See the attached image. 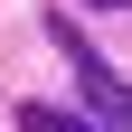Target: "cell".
Here are the masks:
<instances>
[{
	"mask_svg": "<svg viewBox=\"0 0 132 132\" xmlns=\"http://www.w3.org/2000/svg\"><path fill=\"white\" fill-rule=\"evenodd\" d=\"M47 28H57V47L76 57V76H85V94H94V113H104V132H132V85H113V76H104V57L85 47V28H66V19H47Z\"/></svg>",
	"mask_w": 132,
	"mask_h": 132,
	"instance_id": "1",
	"label": "cell"
},
{
	"mask_svg": "<svg viewBox=\"0 0 132 132\" xmlns=\"http://www.w3.org/2000/svg\"><path fill=\"white\" fill-rule=\"evenodd\" d=\"M85 10H132V0H85Z\"/></svg>",
	"mask_w": 132,
	"mask_h": 132,
	"instance_id": "3",
	"label": "cell"
},
{
	"mask_svg": "<svg viewBox=\"0 0 132 132\" xmlns=\"http://www.w3.org/2000/svg\"><path fill=\"white\" fill-rule=\"evenodd\" d=\"M19 132H85V123L57 113V104H19Z\"/></svg>",
	"mask_w": 132,
	"mask_h": 132,
	"instance_id": "2",
	"label": "cell"
}]
</instances>
